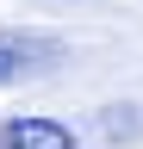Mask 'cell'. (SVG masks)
<instances>
[{
	"instance_id": "cell-1",
	"label": "cell",
	"mask_w": 143,
	"mask_h": 149,
	"mask_svg": "<svg viewBox=\"0 0 143 149\" xmlns=\"http://www.w3.org/2000/svg\"><path fill=\"white\" fill-rule=\"evenodd\" d=\"M56 62V37L44 31H0V81H25Z\"/></svg>"
},
{
	"instance_id": "cell-2",
	"label": "cell",
	"mask_w": 143,
	"mask_h": 149,
	"mask_svg": "<svg viewBox=\"0 0 143 149\" xmlns=\"http://www.w3.org/2000/svg\"><path fill=\"white\" fill-rule=\"evenodd\" d=\"M0 149H75V130L56 124V118H6Z\"/></svg>"
}]
</instances>
